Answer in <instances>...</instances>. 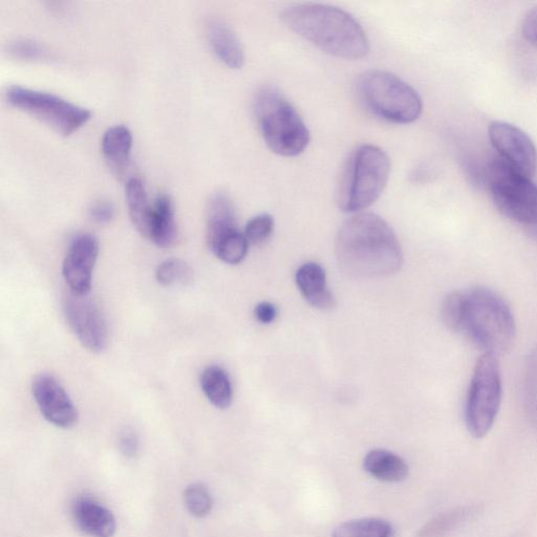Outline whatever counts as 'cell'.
Returning a JSON list of instances; mask_svg holds the SVG:
<instances>
[{"mask_svg":"<svg viewBox=\"0 0 537 537\" xmlns=\"http://www.w3.org/2000/svg\"><path fill=\"white\" fill-rule=\"evenodd\" d=\"M391 174V161L372 144L356 148L342 170L337 191L338 207L356 213L371 207L382 195Z\"/></svg>","mask_w":537,"mask_h":537,"instance_id":"4","label":"cell"},{"mask_svg":"<svg viewBox=\"0 0 537 537\" xmlns=\"http://www.w3.org/2000/svg\"><path fill=\"white\" fill-rule=\"evenodd\" d=\"M234 205L228 195L218 192L214 195L207 210V243L212 251L231 233L238 231Z\"/></svg>","mask_w":537,"mask_h":537,"instance_id":"17","label":"cell"},{"mask_svg":"<svg viewBox=\"0 0 537 537\" xmlns=\"http://www.w3.org/2000/svg\"><path fill=\"white\" fill-rule=\"evenodd\" d=\"M90 218L97 224L111 223L116 216V209L110 202H97L90 208Z\"/></svg>","mask_w":537,"mask_h":537,"instance_id":"32","label":"cell"},{"mask_svg":"<svg viewBox=\"0 0 537 537\" xmlns=\"http://www.w3.org/2000/svg\"><path fill=\"white\" fill-rule=\"evenodd\" d=\"M125 199L134 226L149 239L154 205L149 203L145 186L140 179L133 177L127 180Z\"/></svg>","mask_w":537,"mask_h":537,"instance_id":"21","label":"cell"},{"mask_svg":"<svg viewBox=\"0 0 537 537\" xmlns=\"http://www.w3.org/2000/svg\"><path fill=\"white\" fill-rule=\"evenodd\" d=\"M444 325L468 338L483 354L499 357L510 350L517 326L510 306L482 287L450 293L441 310Z\"/></svg>","mask_w":537,"mask_h":537,"instance_id":"1","label":"cell"},{"mask_svg":"<svg viewBox=\"0 0 537 537\" xmlns=\"http://www.w3.org/2000/svg\"><path fill=\"white\" fill-rule=\"evenodd\" d=\"M502 392L499 360L483 354L472 374L465 403V423L472 437L482 439L491 431L500 412Z\"/></svg>","mask_w":537,"mask_h":537,"instance_id":"8","label":"cell"},{"mask_svg":"<svg viewBox=\"0 0 537 537\" xmlns=\"http://www.w3.org/2000/svg\"><path fill=\"white\" fill-rule=\"evenodd\" d=\"M513 537H523V536L519 534V535H514Z\"/></svg>","mask_w":537,"mask_h":537,"instance_id":"36","label":"cell"},{"mask_svg":"<svg viewBox=\"0 0 537 537\" xmlns=\"http://www.w3.org/2000/svg\"><path fill=\"white\" fill-rule=\"evenodd\" d=\"M156 278L157 282L164 287L187 285L192 281L193 271L187 263L181 260H167L158 266Z\"/></svg>","mask_w":537,"mask_h":537,"instance_id":"27","label":"cell"},{"mask_svg":"<svg viewBox=\"0 0 537 537\" xmlns=\"http://www.w3.org/2000/svg\"><path fill=\"white\" fill-rule=\"evenodd\" d=\"M139 438L133 428H124L119 436V448L127 458H134L139 453Z\"/></svg>","mask_w":537,"mask_h":537,"instance_id":"31","label":"cell"},{"mask_svg":"<svg viewBox=\"0 0 537 537\" xmlns=\"http://www.w3.org/2000/svg\"><path fill=\"white\" fill-rule=\"evenodd\" d=\"M254 115L260 133L272 153L292 158L303 154L311 136L292 103L273 88H264L254 99Z\"/></svg>","mask_w":537,"mask_h":537,"instance_id":"5","label":"cell"},{"mask_svg":"<svg viewBox=\"0 0 537 537\" xmlns=\"http://www.w3.org/2000/svg\"><path fill=\"white\" fill-rule=\"evenodd\" d=\"M486 186L494 205L507 219L525 229L537 223V185L500 156L486 167Z\"/></svg>","mask_w":537,"mask_h":537,"instance_id":"7","label":"cell"},{"mask_svg":"<svg viewBox=\"0 0 537 537\" xmlns=\"http://www.w3.org/2000/svg\"><path fill=\"white\" fill-rule=\"evenodd\" d=\"M281 19L292 32L335 57L359 60L370 52V41L361 25L339 8L299 4L286 8Z\"/></svg>","mask_w":537,"mask_h":537,"instance_id":"3","label":"cell"},{"mask_svg":"<svg viewBox=\"0 0 537 537\" xmlns=\"http://www.w3.org/2000/svg\"><path fill=\"white\" fill-rule=\"evenodd\" d=\"M483 512L480 504H468L448 509L423 525L415 537H446L478 519Z\"/></svg>","mask_w":537,"mask_h":537,"instance_id":"18","label":"cell"},{"mask_svg":"<svg viewBox=\"0 0 537 537\" xmlns=\"http://www.w3.org/2000/svg\"><path fill=\"white\" fill-rule=\"evenodd\" d=\"M9 54L18 60L35 61L44 59L47 56V51L38 42L20 38L10 42L8 47Z\"/></svg>","mask_w":537,"mask_h":537,"instance_id":"30","label":"cell"},{"mask_svg":"<svg viewBox=\"0 0 537 537\" xmlns=\"http://www.w3.org/2000/svg\"><path fill=\"white\" fill-rule=\"evenodd\" d=\"M249 243L244 233L235 231L212 249V253L228 265H238L245 260Z\"/></svg>","mask_w":537,"mask_h":537,"instance_id":"26","label":"cell"},{"mask_svg":"<svg viewBox=\"0 0 537 537\" xmlns=\"http://www.w3.org/2000/svg\"><path fill=\"white\" fill-rule=\"evenodd\" d=\"M32 394L41 415L49 423L63 429L78 423L79 414L74 402L54 376H36L32 382Z\"/></svg>","mask_w":537,"mask_h":537,"instance_id":"13","label":"cell"},{"mask_svg":"<svg viewBox=\"0 0 537 537\" xmlns=\"http://www.w3.org/2000/svg\"><path fill=\"white\" fill-rule=\"evenodd\" d=\"M363 467L375 479L388 483L402 482L410 474V467L401 457L384 449L370 451L364 457Z\"/></svg>","mask_w":537,"mask_h":537,"instance_id":"20","label":"cell"},{"mask_svg":"<svg viewBox=\"0 0 537 537\" xmlns=\"http://www.w3.org/2000/svg\"><path fill=\"white\" fill-rule=\"evenodd\" d=\"M335 247L339 266L352 276H388L403 265V251L395 232L374 213L356 214L343 224Z\"/></svg>","mask_w":537,"mask_h":537,"instance_id":"2","label":"cell"},{"mask_svg":"<svg viewBox=\"0 0 537 537\" xmlns=\"http://www.w3.org/2000/svg\"><path fill=\"white\" fill-rule=\"evenodd\" d=\"M489 139L500 157L520 173L532 178L537 170V149L521 128L502 121L489 125Z\"/></svg>","mask_w":537,"mask_h":537,"instance_id":"11","label":"cell"},{"mask_svg":"<svg viewBox=\"0 0 537 537\" xmlns=\"http://www.w3.org/2000/svg\"><path fill=\"white\" fill-rule=\"evenodd\" d=\"M296 284L307 302L314 308L330 310L336 300L327 286V275L320 265L307 263L296 272Z\"/></svg>","mask_w":537,"mask_h":537,"instance_id":"16","label":"cell"},{"mask_svg":"<svg viewBox=\"0 0 537 537\" xmlns=\"http://www.w3.org/2000/svg\"><path fill=\"white\" fill-rule=\"evenodd\" d=\"M177 239L178 227L173 202L165 195L160 196L154 204L149 240L158 247L166 249L173 247Z\"/></svg>","mask_w":537,"mask_h":537,"instance_id":"22","label":"cell"},{"mask_svg":"<svg viewBox=\"0 0 537 537\" xmlns=\"http://www.w3.org/2000/svg\"><path fill=\"white\" fill-rule=\"evenodd\" d=\"M184 502L193 517L205 518L211 512L213 499L208 488L202 484H192L184 492Z\"/></svg>","mask_w":537,"mask_h":537,"instance_id":"28","label":"cell"},{"mask_svg":"<svg viewBox=\"0 0 537 537\" xmlns=\"http://www.w3.org/2000/svg\"><path fill=\"white\" fill-rule=\"evenodd\" d=\"M524 402L528 420L537 437V346L531 351L526 362Z\"/></svg>","mask_w":537,"mask_h":537,"instance_id":"25","label":"cell"},{"mask_svg":"<svg viewBox=\"0 0 537 537\" xmlns=\"http://www.w3.org/2000/svg\"><path fill=\"white\" fill-rule=\"evenodd\" d=\"M254 314L262 324L269 325L277 316V310L271 303H261L255 307Z\"/></svg>","mask_w":537,"mask_h":537,"instance_id":"34","label":"cell"},{"mask_svg":"<svg viewBox=\"0 0 537 537\" xmlns=\"http://www.w3.org/2000/svg\"><path fill=\"white\" fill-rule=\"evenodd\" d=\"M523 34L530 44L537 47V7L526 16L523 24Z\"/></svg>","mask_w":537,"mask_h":537,"instance_id":"33","label":"cell"},{"mask_svg":"<svg viewBox=\"0 0 537 537\" xmlns=\"http://www.w3.org/2000/svg\"><path fill=\"white\" fill-rule=\"evenodd\" d=\"M200 384L208 401L219 410H227L232 404V382L228 373L219 365L207 367L201 374Z\"/></svg>","mask_w":537,"mask_h":537,"instance_id":"23","label":"cell"},{"mask_svg":"<svg viewBox=\"0 0 537 537\" xmlns=\"http://www.w3.org/2000/svg\"><path fill=\"white\" fill-rule=\"evenodd\" d=\"M206 36L211 50L230 69H242L245 53L241 40L225 21L212 18L206 26Z\"/></svg>","mask_w":537,"mask_h":537,"instance_id":"14","label":"cell"},{"mask_svg":"<svg viewBox=\"0 0 537 537\" xmlns=\"http://www.w3.org/2000/svg\"><path fill=\"white\" fill-rule=\"evenodd\" d=\"M99 250V241L90 233L78 234L71 242L63 262L62 274L72 293L90 294Z\"/></svg>","mask_w":537,"mask_h":537,"instance_id":"12","label":"cell"},{"mask_svg":"<svg viewBox=\"0 0 537 537\" xmlns=\"http://www.w3.org/2000/svg\"><path fill=\"white\" fill-rule=\"evenodd\" d=\"M63 311L69 327L85 349L93 353L106 349L109 329L104 315L89 295L70 292L64 298Z\"/></svg>","mask_w":537,"mask_h":537,"instance_id":"10","label":"cell"},{"mask_svg":"<svg viewBox=\"0 0 537 537\" xmlns=\"http://www.w3.org/2000/svg\"><path fill=\"white\" fill-rule=\"evenodd\" d=\"M273 229L274 219L272 216L268 213H262L248 222L244 234L249 245L260 246L270 239Z\"/></svg>","mask_w":537,"mask_h":537,"instance_id":"29","label":"cell"},{"mask_svg":"<svg viewBox=\"0 0 537 537\" xmlns=\"http://www.w3.org/2000/svg\"><path fill=\"white\" fill-rule=\"evenodd\" d=\"M528 235L533 240L537 241V223L529 228L526 229Z\"/></svg>","mask_w":537,"mask_h":537,"instance_id":"35","label":"cell"},{"mask_svg":"<svg viewBox=\"0 0 537 537\" xmlns=\"http://www.w3.org/2000/svg\"><path fill=\"white\" fill-rule=\"evenodd\" d=\"M72 514L77 527L91 537H112L116 532L114 514L94 500H77Z\"/></svg>","mask_w":537,"mask_h":537,"instance_id":"15","label":"cell"},{"mask_svg":"<svg viewBox=\"0 0 537 537\" xmlns=\"http://www.w3.org/2000/svg\"><path fill=\"white\" fill-rule=\"evenodd\" d=\"M132 148L133 135L124 125L110 127L102 137V154L119 177L124 175L130 165Z\"/></svg>","mask_w":537,"mask_h":537,"instance_id":"19","label":"cell"},{"mask_svg":"<svg viewBox=\"0 0 537 537\" xmlns=\"http://www.w3.org/2000/svg\"><path fill=\"white\" fill-rule=\"evenodd\" d=\"M332 537H395V529L383 519H359L338 525Z\"/></svg>","mask_w":537,"mask_h":537,"instance_id":"24","label":"cell"},{"mask_svg":"<svg viewBox=\"0 0 537 537\" xmlns=\"http://www.w3.org/2000/svg\"><path fill=\"white\" fill-rule=\"evenodd\" d=\"M7 101L20 111L45 122L58 134L68 137L91 119V112L53 94L13 85Z\"/></svg>","mask_w":537,"mask_h":537,"instance_id":"9","label":"cell"},{"mask_svg":"<svg viewBox=\"0 0 537 537\" xmlns=\"http://www.w3.org/2000/svg\"><path fill=\"white\" fill-rule=\"evenodd\" d=\"M357 94L365 109L386 122L410 124L422 114L419 94L410 84L388 72H365L357 82Z\"/></svg>","mask_w":537,"mask_h":537,"instance_id":"6","label":"cell"}]
</instances>
